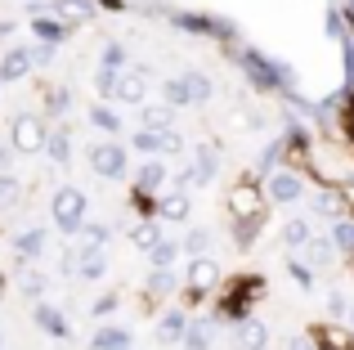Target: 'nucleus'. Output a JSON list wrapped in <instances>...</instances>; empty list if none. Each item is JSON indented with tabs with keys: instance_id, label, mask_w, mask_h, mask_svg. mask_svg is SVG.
<instances>
[{
	"instance_id": "1",
	"label": "nucleus",
	"mask_w": 354,
	"mask_h": 350,
	"mask_svg": "<svg viewBox=\"0 0 354 350\" xmlns=\"http://www.w3.org/2000/svg\"><path fill=\"white\" fill-rule=\"evenodd\" d=\"M225 54L242 77H247V86L260 90V95H287V90H296V81H301V72H296L292 63L269 59L256 45H234V50H225Z\"/></svg>"
},
{
	"instance_id": "2",
	"label": "nucleus",
	"mask_w": 354,
	"mask_h": 350,
	"mask_svg": "<svg viewBox=\"0 0 354 350\" xmlns=\"http://www.w3.org/2000/svg\"><path fill=\"white\" fill-rule=\"evenodd\" d=\"M144 14H153V18H162V23H171L175 32H184V36L220 41L225 50L242 45L238 23H234V18H225V14H202V9H171V5H144Z\"/></svg>"
},
{
	"instance_id": "3",
	"label": "nucleus",
	"mask_w": 354,
	"mask_h": 350,
	"mask_svg": "<svg viewBox=\"0 0 354 350\" xmlns=\"http://www.w3.org/2000/svg\"><path fill=\"white\" fill-rule=\"evenodd\" d=\"M265 274H229L216 292V306H211V319L216 324H247L251 306L265 297Z\"/></svg>"
},
{
	"instance_id": "4",
	"label": "nucleus",
	"mask_w": 354,
	"mask_h": 350,
	"mask_svg": "<svg viewBox=\"0 0 354 350\" xmlns=\"http://www.w3.org/2000/svg\"><path fill=\"white\" fill-rule=\"evenodd\" d=\"M225 279H229V274L220 270L216 256H193V261H184V310H193V306H202L207 297H216Z\"/></svg>"
},
{
	"instance_id": "5",
	"label": "nucleus",
	"mask_w": 354,
	"mask_h": 350,
	"mask_svg": "<svg viewBox=\"0 0 354 350\" xmlns=\"http://www.w3.org/2000/svg\"><path fill=\"white\" fill-rule=\"evenodd\" d=\"M86 211H90L86 189H77V184H59V189H54L50 216H54V225H59L63 238H81V229H86V220H90Z\"/></svg>"
},
{
	"instance_id": "6",
	"label": "nucleus",
	"mask_w": 354,
	"mask_h": 350,
	"mask_svg": "<svg viewBox=\"0 0 354 350\" xmlns=\"http://www.w3.org/2000/svg\"><path fill=\"white\" fill-rule=\"evenodd\" d=\"M265 202H269V193H265V184H260L256 175H242L234 189L225 193V211H229V220H234V225L260 220V216H265Z\"/></svg>"
},
{
	"instance_id": "7",
	"label": "nucleus",
	"mask_w": 354,
	"mask_h": 350,
	"mask_svg": "<svg viewBox=\"0 0 354 350\" xmlns=\"http://www.w3.org/2000/svg\"><path fill=\"white\" fill-rule=\"evenodd\" d=\"M220 175V149L216 144H202V149L189 153V167L175 171V189H207V184H216Z\"/></svg>"
},
{
	"instance_id": "8",
	"label": "nucleus",
	"mask_w": 354,
	"mask_h": 350,
	"mask_svg": "<svg viewBox=\"0 0 354 350\" xmlns=\"http://www.w3.org/2000/svg\"><path fill=\"white\" fill-rule=\"evenodd\" d=\"M45 144H50V126H45V117L18 113L14 126H9V153H23V158H32V153H45Z\"/></svg>"
},
{
	"instance_id": "9",
	"label": "nucleus",
	"mask_w": 354,
	"mask_h": 350,
	"mask_svg": "<svg viewBox=\"0 0 354 350\" xmlns=\"http://www.w3.org/2000/svg\"><path fill=\"white\" fill-rule=\"evenodd\" d=\"M130 153H139V158H184V135L180 131H144V126H139L135 135H130Z\"/></svg>"
},
{
	"instance_id": "10",
	"label": "nucleus",
	"mask_w": 354,
	"mask_h": 350,
	"mask_svg": "<svg viewBox=\"0 0 354 350\" xmlns=\"http://www.w3.org/2000/svg\"><path fill=\"white\" fill-rule=\"evenodd\" d=\"M86 158H90V171H95V175H104V180H121V175L130 171V144L104 140V144H95Z\"/></svg>"
},
{
	"instance_id": "11",
	"label": "nucleus",
	"mask_w": 354,
	"mask_h": 350,
	"mask_svg": "<svg viewBox=\"0 0 354 350\" xmlns=\"http://www.w3.org/2000/svg\"><path fill=\"white\" fill-rule=\"evenodd\" d=\"M305 184H310V175H305V171L283 167L278 175H269V180H265V193H269L274 207H292V202L305 198Z\"/></svg>"
},
{
	"instance_id": "12",
	"label": "nucleus",
	"mask_w": 354,
	"mask_h": 350,
	"mask_svg": "<svg viewBox=\"0 0 354 350\" xmlns=\"http://www.w3.org/2000/svg\"><path fill=\"white\" fill-rule=\"evenodd\" d=\"M32 72H36V54H32V45H14V50L0 54V81H5V86H14V81L32 77Z\"/></svg>"
},
{
	"instance_id": "13",
	"label": "nucleus",
	"mask_w": 354,
	"mask_h": 350,
	"mask_svg": "<svg viewBox=\"0 0 354 350\" xmlns=\"http://www.w3.org/2000/svg\"><path fill=\"white\" fill-rule=\"evenodd\" d=\"M32 319H36V328H41L45 337H54V342H68V337H72L68 315H63L59 306H50V301H36V306H32Z\"/></svg>"
},
{
	"instance_id": "14",
	"label": "nucleus",
	"mask_w": 354,
	"mask_h": 350,
	"mask_svg": "<svg viewBox=\"0 0 354 350\" xmlns=\"http://www.w3.org/2000/svg\"><path fill=\"white\" fill-rule=\"evenodd\" d=\"M171 292H184L180 274L175 270H148V279H144V315L157 310V297H171Z\"/></svg>"
},
{
	"instance_id": "15",
	"label": "nucleus",
	"mask_w": 354,
	"mask_h": 350,
	"mask_svg": "<svg viewBox=\"0 0 354 350\" xmlns=\"http://www.w3.org/2000/svg\"><path fill=\"white\" fill-rule=\"evenodd\" d=\"M45 247H50V234H45L41 225H27V229H18V234H14V256H18V261H27V265L41 261Z\"/></svg>"
},
{
	"instance_id": "16",
	"label": "nucleus",
	"mask_w": 354,
	"mask_h": 350,
	"mask_svg": "<svg viewBox=\"0 0 354 350\" xmlns=\"http://www.w3.org/2000/svg\"><path fill=\"white\" fill-rule=\"evenodd\" d=\"M310 211H314V216H328L332 225H337V220H350V202H346V193H341V189L310 193Z\"/></svg>"
},
{
	"instance_id": "17",
	"label": "nucleus",
	"mask_w": 354,
	"mask_h": 350,
	"mask_svg": "<svg viewBox=\"0 0 354 350\" xmlns=\"http://www.w3.org/2000/svg\"><path fill=\"white\" fill-rule=\"evenodd\" d=\"M117 104H148V68H126L121 72V86H117Z\"/></svg>"
},
{
	"instance_id": "18",
	"label": "nucleus",
	"mask_w": 354,
	"mask_h": 350,
	"mask_svg": "<svg viewBox=\"0 0 354 350\" xmlns=\"http://www.w3.org/2000/svg\"><path fill=\"white\" fill-rule=\"evenodd\" d=\"M283 158H287V140H283V135H274V140H269L265 149L256 153V162H251V175H256V180H269V175H278V171H283Z\"/></svg>"
},
{
	"instance_id": "19",
	"label": "nucleus",
	"mask_w": 354,
	"mask_h": 350,
	"mask_svg": "<svg viewBox=\"0 0 354 350\" xmlns=\"http://www.w3.org/2000/svg\"><path fill=\"white\" fill-rule=\"evenodd\" d=\"M113 234H117L113 220H86L77 247H81V252H108V247H113Z\"/></svg>"
},
{
	"instance_id": "20",
	"label": "nucleus",
	"mask_w": 354,
	"mask_h": 350,
	"mask_svg": "<svg viewBox=\"0 0 354 350\" xmlns=\"http://www.w3.org/2000/svg\"><path fill=\"white\" fill-rule=\"evenodd\" d=\"M95 14H99V0H54V18H63L72 32H77L81 23H90Z\"/></svg>"
},
{
	"instance_id": "21",
	"label": "nucleus",
	"mask_w": 354,
	"mask_h": 350,
	"mask_svg": "<svg viewBox=\"0 0 354 350\" xmlns=\"http://www.w3.org/2000/svg\"><path fill=\"white\" fill-rule=\"evenodd\" d=\"M319 350H354V328H337V324H314L310 328Z\"/></svg>"
},
{
	"instance_id": "22",
	"label": "nucleus",
	"mask_w": 354,
	"mask_h": 350,
	"mask_svg": "<svg viewBox=\"0 0 354 350\" xmlns=\"http://www.w3.org/2000/svg\"><path fill=\"white\" fill-rule=\"evenodd\" d=\"M189 328H193L189 310L175 306V310H166V315L157 319V342H184V333H189Z\"/></svg>"
},
{
	"instance_id": "23",
	"label": "nucleus",
	"mask_w": 354,
	"mask_h": 350,
	"mask_svg": "<svg viewBox=\"0 0 354 350\" xmlns=\"http://www.w3.org/2000/svg\"><path fill=\"white\" fill-rule=\"evenodd\" d=\"M175 175L166 171V162L162 158H148V162H139V171H135V189H144V193H157L162 184H171Z\"/></svg>"
},
{
	"instance_id": "24",
	"label": "nucleus",
	"mask_w": 354,
	"mask_h": 350,
	"mask_svg": "<svg viewBox=\"0 0 354 350\" xmlns=\"http://www.w3.org/2000/svg\"><path fill=\"white\" fill-rule=\"evenodd\" d=\"M337 256H341V247L332 243V234H328V238H319V234H314V243L301 252V261L310 265V270H328V265L337 261Z\"/></svg>"
},
{
	"instance_id": "25",
	"label": "nucleus",
	"mask_w": 354,
	"mask_h": 350,
	"mask_svg": "<svg viewBox=\"0 0 354 350\" xmlns=\"http://www.w3.org/2000/svg\"><path fill=\"white\" fill-rule=\"evenodd\" d=\"M32 36H36L41 45H63V41L72 36V27L63 23V18L50 14V18H32Z\"/></svg>"
},
{
	"instance_id": "26",
	"label": "nucleus",
	"mask_w": 354,
	"mask_h": 350,
	"mask_svg": "<svg viewBox=\"0 0 354 350\" xmlns=\"http://www.w3.org/2000/svg\"><path fill=\"white\" fill-rule=\"evenodd\" d=\"M234 346L238 350H269V328L260 324V319H247V324H238Z\"/></svg>"
},
{
	"instance_id": "27",
	"label": "nucleus",
	"mask_w": 354,
	"mask_h": 350,
	"mask_svg": "<svg viewBox=\"0 0 354 350\" xmlns=\"http://www.w3.org/2000/svg\"><path fill=\"white\" fill-rule=\"evenodd\" d=\"M45 158L54 167H68L72 162V131L68 126H50V144H45Z\"/></svg>"
},
{
	"instance_id": "28",
	"label": "nucleus",
	"mask_w": 354,
	"mask_h": 350,
	"mask_svg": "<svg viewBox=\"0 0 354 350\" xmlns=\"http://www.w3.org/2000/svg\"><path fill=\"white\" fill-rule=\"evenodd\" d=\"M139 126L144 131H175V108L171 104H144L139 108Z\"/></svg>"
},
{
	"instance_id": "29",
	"label": "nucleus",
	"mask_w": 354,
	"mask_h": 350,
	"mask_svg": "<svg viewBox=\"0 0 354 350\" xmlns=\"http://www.w3.org/2000/svg\"><path fill=\"white\" fill-rule=\"evenodd\" d=\"M278 238H283V247H292V252H305V247L314 243V229H310V220L292 216L283 229H278Z\"/></svg>"
},
{
	"instance_id": "30",
	"label": "nucleus",
	"mask_w": 354,
	"mask_h": 350,
	"mask_svg": "<svg viewBox=\"0 0 354 350\" xmlns=\"http://www.w3.org/2000/svg\"><path fill=\"white\" fill-rule=\"evenodd\" d=\"M189 211H193L189 193H180V189L162 193V220H166V225H184V220H189Z\"/></svg>"
},
{
	"instance_id": "31",
	"label": "nucleus",
	"mask_w": 354,
	"mask_h": 350,
	"mask_svg": "<svg viewBox=\"0 0 354 350\" xmlns=\"http://www.w3.org/2000/svg\"><path fill=\"white\" fill-rule=\"evenodd\" d=\"M18 288H23V297H32V301H41L45 297V288H50V279H45L36 265H27V261H18Z\"/></svg>"
},
{
	"instance_id": "32",
	"label": "nucleus",
	"mask_w": 354,
	"mask_h": 350,
	"mask_svg": "<svg viewBox=\"0 0 354 350\" xmlns=\"http://www.w3.org/2000/svg\"><path fill=\"white\" fill-rule=\"evenodd\" d=\"M323 36H328V41H337V45L354 41V27H350L346 9H328V14H323Z\"/></svg>"
},
{
	"instance_id": "33",
	"label": "nucleus",
	"mask_w": 354,
	"mask_h": 350,
	"mask_svg": "<svg viewBox=\"0 0 354 350\" xmlns=\"http://www.w3.org/2000/svg\"><path fill=\"white\" fill-rule=\"evenodd\" d=\"M90 346L95 350H135V342H130V333L126 328H113V324H104L95 337H90Z\"/></svg>"
},
{
	"instance_id": "34",
	"label": "nucleus",
	"mask_w": 354,
	"mask_h": 350,
	"mask_svg": "<svg viewBox=\"0 0 354 350\" xmlns=\"http://www.w3.org/2000/svg\"><path fill=\"white\" fill-rule=\"evenodd\" d=\"M180 238H162V243L148 252V270H175V261H180Z\"/></svg>"
},
{
	"instance_id": "35",
	"label": "nucleus",
	"mask_w": 354,
	"mask_h": 350,
	"mask_svg": "<svg viewBox=\"0 0 354 350\" xmlns=\"http://www.w3.org/2000/svg\"><path fill=\"white\" fill-rule=\"evenodd\" d=\"M216 342V319H193V328L184 333V350H211Z\"/></svg>"
},
{
	"instance_id": "36",
	"label": "nucleus",
	"mask_w": 354,
	"mask_h": 350,
	"mask_svg": "<svg viewBox=\"0 0 354 350\" xmlns=\"http://www.w3.org/2000/svg\"><path fill=\"white\" fill-rule=\"evenodd\" d=\"M90 126H95V131H104L108 140H117V135H121L117 108H113V104H95V108H90Z\"/></svg>"
},
{
	"instance_id": "37",
	"label": "nucleus",
	"mask_w": 354,
	"mask_h": 350,
	"mask_svg": "<svg viewBox=\"0 0 354 350\" xmlns=\"http://www.w3.org/2000/svg\"><path fill=\"white\" fill-rule=\"evenodd\" d=\"M162 238H166L162 225H153V220H135V225H130V243H135L139 252H153Z\"/></svg>"
},
{
	"instance_id": "38",
	"label": "nucleus",
	"mask_w": 354,
	"mask_h": 350,
	"mask_svg": "<svg viewBox=\"0 0 354 350\" xmlns=\"http://www.w3.org/2000/svg\"><path fill=\"white\" fill-rule=\"evenodd\" d=\"M162 99H166L171 108H189V104H193L189 77H166V81H162Z\"/></svg>"
},
{
	"instance_id": "39",
	"label": "nucleus",
	"mask_w": 354,
	"mask_h": 350,
	"mask_svg": "<svg viewBox=\"0 0 354 350\" xmlns=\"http://www.w3.org/2000/svg\"><path fill=\"white\" fill-rule=\"evenodd\" d=\"M117 86H121V72H113V68H99L95 72V95H99V104H117Z\"/></svg>"
},
{
	"instance_id": "40",
	"label": "nucleus",
	"mask_w": 354,
	"mask_h": 350,
	"mask_svg": "<svg viewBox=\"0 0 354 350\" xmlns=\"http://www.w3.org/2000/svg\"><path fill=\"white\" fill-rule=\"evenodd\" d=\"M108 274V252H86L81 256V270H77V279H86V283H99Z\"/></svg>"
},
{
	"instance_id": "41",
	"label": "nucleus",
	"mask_w": 354,
	"mask_h": 350,
	"mask_svg": "<svg viewBox=\"0 0 354 350\" xmlns=\"http://www.w3.org/2000/svg\"><path fill=\"white\" fill-rule=\"evenodd\" d=\"M211 238H216L211 229H189V234L180 238L184 256H189V261H193V256H207V252H211Z\"/></svg>"
},
{
	"instance_id": "42",
	"label": "nucleus",
	"mask_w": 354,
	"mask_h": 350,
	"mask_svg": "<svg viewBox=\"0 0 354 350\" xmlns=\"http://www.w3.org/2000/svg\"><path fill=\"white\" fill-rule=\"evenodd\" d=\"M126 63H130L126 45H121V41H104V50H99V68H113V72H126Z\"/></svg>"
},
{
	"instance_id": "43",
	"label": "nucleus",
	"mask_w": 354,
	"mask_h": 350,
	"mask_svg": "<svg viewBox=\"0 0 354 350\" xmlns=\"http://www.w3.org/2000/svg\"><path fill=\"white\" fill-rule=\"evenodd\" d=\"M189 77V90H193V104H211V95H216V86H211L207 72H184Z\"/></svg>"
},
{
	"instance_id": "44",
	"label": "nucleus",
	"mask_w": 354,
	"mask_h": 350,
	"mask_svg": "<svg viewBox=\"0 0 354 350\" xmlns=\"http://www.w3.org/2000/svg\"><path fill=\"white\" fill-rule=\"evenodd\" d=\"M332 243H337L341 252H346L350 261H354V216H350V220H337V225H332Z\"/></svg>"
},
{
	"instance_id": "45",
	"label": "nucleus",
	"mask_w": 354,
	"mask_h": 350,
	"mask_svg": "<svg viewBox=\"0 0 354 350\" xmlns=\"http://www.w3.org/2000/svg\"><path fill=\"white\" fill-rule=\"evenodd\" d=\"M260 234H265V216H260V220H247V225H234V243L242 247V252H247Z\"/></svg>"
},
{
	"instance_id": "46",
	"label": "nucleus",
	"mask_w": 354,
	"mask_h": 350,
	"mask_svg": "<svg viewBox=\"0 0 354 350\" xmlns=\"http://www.w3.org/2000/svg\"><path fill=\"white\" fill-rule=\"evenodd\" d=\"M287 279H292L296 288H314V270H310L305 261H296V256L287 261Z\"/></svg>"
},
{
	"instance_id": "47",
	"label": "nucleus",
	"mask_w": 354,
	"mask_h": 350,
	"mask_svg": "<svg viewBox=\"0 0 354 350\" xmlns=\"http://www.w3.org/2000/svg\"><path fill=\"white\" fill-rule=\"evenodd\" d=\"M68 108H72V90H68V86H63V90H54V95L45 99V113H50V117H63Z\"/></svg>"
},
{
	"instance_id": "48",
	"label": "nucleus",
	"mask_w": 354,
	"mask_h": 350,
	"mask_svg": "<svg viewBox=\"0 0 354 350\" xmlns=\"http://www.w3.org/2000/svg\"><path fill=\"white\" fill-rule=\"evenodd\" d=\"M341 86L354 90V41L341 45Z\"/></svg>"
},
{
	"instance_id": "49",
	"label": "nucleus",
	"mask_w": 354,
	"mask_h": 350,
	"mask_svg": "<svg viewBox=\"0 0 354 350\" xmlns=\"http://www.w3.org/2000/svg\"><path fill=\"white\" fill-rule=\"evenodd\" d=\"M18 198V175H0V207H9V202H14Z\"/></svg>"
},
{
	"instance_id": "50",
	"label": "nucleus",
	"mask_w": 354,
	"mask_h": 350,
	"mask_svg": "<svg viewBox=\"0 0 354 350\" xmlns=\"http://www.w3.org/2000/svg\"><path fill=\"white\" fill-rule=\"evenodd\" d=\"M350 306L354 301L346 297V292H328V315H346L350 319Z\"/></svg>"
},
{
	"instance_id": "51",
	"label": "nucleus",
	"mask_w": 354,
	"mask_h": 350,
	"mask_svg": "<svg viewBox=\"0 0 354 350\" xmlns=\"http://www.w3.org/2000/svg\"><path fill=\"white\" fill-rule=\"evenodd\" d=\"M117 306H121V297H117V292H104V297L95 301V319H108Z\"/></svg>"
},
{
	"instance_id": "52",
	"label": "nucleus",
	"mask_w": 354,
	"mask_h": 350,
	"mask_svg": "<svg viewBox=\"0 0 354 350\" xmlns=\"http://www.w3.org/2000/svg\"><path fill=\"white\" fill-rule=\"evenodd\" d=\"M283 350H319V346H314V337H310V333H292V337L283 342Z\"/></svg>"
},
{
	"instance_id": "53",
	"label": "nucleus",
	"mask_w": 354,
	"mask_h": 350,
	"mask_svg": "<svg viewBox=\"0 0 354 350\" xmlns=\"http://www.w3.org/2000/svg\"><path fill=\"white\" fill-rule=\"evenodd\" d=\"M32 54H36V68H50V63H54V45H41V41H36Z\"/></svg>"
},
{
	"instance_id": "54",
	"label": "nucleus",
	"mask_w": 354,
	"mask_h": 350,
	"mask_svg": "<svg viewBox=\"0 0 354 350\" xmlns=\"http://www.w3.org/2000/svg\"><path fill=\"white\" fill-rule=\"evenodd\" d=\"M99 9H113V14H126L130 5H126V0H99Z\"/></svg>"
},
{
	"instance_id": "55",
	"label": "nucleus",
	"mask_w": 354,
	"mask_h": 350,
	"mask_svg": "<svg viewBox=\"0 0 354 350\" xmlns=\"http://www.w3.org/2000/svg\"><path fill=\"white\" fill-rule=\"evenodd\" d=\"M14 36V18H0V41H9Z\"/></svg>"
},
{
	"instance_id": "56",
	"label": "nucleus",
	"mask_w": 354,
	"mask_h": 350,
	"mask_svg": "<svg viewBox=\"0 0 354 350\" xmlns=\"http://www.w3.org/2000/svg\"><path fill=\"white\" fill-rule=\"evenodd\" d=\"M9 158H14V153H5V144H0V175L9 171Z\"/></svg>"
},
{
	"instance_id": "57",
	"label": "nucleus",
	"mask_w": 354,
	"mask_h": 350,
	"mask_svg": "<svg viewBox=\"0 0 354 350\" xmlns=\"http://www.w3.org/2000/svg\"><path fill=\"white\" fill-rule=\"evenodd\" d=\"M341 9H346V18H350V27H354V0H346Z\"/></svg>"
},
{
	"instance_id": "58",
	"label": "nucleus",
	"mask_w": 354,
	"mask_h": 350,
	"mask_svg": "<svg viewBox=\"0 0 354 350\" xmlns=\"http://www.w3.org/2000/svg\"><path fill=\"white\" fill-rule=\"evenodd\" d=\"M0 297H5V274H0Z\"/></svg>"
},
{
	"instance_id": "59",
	"label": "nucleus",
	"mask_w": 354,
	"mask_h": 350,
	"mask_svg": "<svg viewBox=\"0 0 354 350\" xmlns=\"http://www.w3.org/2000/svg\"><path fill=\"white\" fill-rule=\"evenodd\" d=\"M350 328H354V306H350Z\"/></svg>"
},
{
	"instance_id": "60",
	"label": "nucleus",
	"mask_w": 354,
	"mask_h": 350,
	"mask_svg": "<svg viewBox=\"0 0 354 350\" xmlns=\"http://www.w3.org/2000/svg\"><path fill=\"white\" fill-rule=\"evenodd\" d=\"M0 350H5V337H0Z\"/></svg>"
}]
</instances>
